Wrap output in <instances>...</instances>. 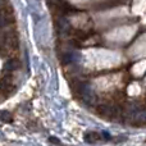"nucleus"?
<instances>
[{
  "instance_id": "1",
  "label": "nucleus",
  "mask_w": 146,
  "mask_h": 146,
  "mask_svg": "<svg viewBox=\"0 0 146 146\" xmlns=\"http://www.w3.org/2000/svg\"><path fill=\"white\" fill-rule=\"evenodd\" d=\"M98 113L100 115L105 117V118H115V117L122 115V108L117 105H109V104H104V105H99Z\"/></svg>"
},
{
  "instance_id": "2",
  "label": "nucleus",
  "mask_w": 146,
  "mask_h": 146,
  "mask_svg": "<svg viewBox=\"0 0 146 146\" xmlns=\"http://www.w3.org/2000/svg\"><path fill=\"white\" fill-rule=\"evenodd\" d=\"M9 14L4 12V9H0V28L7 27L8 23H9Z\"/></svg>"
},
{
  "instance_id": "3",
  "label": "nucleus",
  "mask_w": 146,
  "mask_h": 146,
  "mask_svg": "<svg viewBox=\"0 0 146 146\" xmlns=\"http://www.w3.org/2000/svg\"><path fill=\"white\" fill-rule=\"evenodd\" d=\"M99 139H100V135L96 133V132H87V133L85 135V140L87 142H90V144H92V142H96Z\"/></svg>"
},
{
  "instance_id": "4",
  "label": "nucleus",
  "mask_w": 146,
  "mask_h": 146,
  "mask_svg": "<svg viewBox=\"0 0 146 146\" xmlns=\"http://www.w3.org/2000/svg\"><path fill=\"white\" fill-rule=\"evenodd\" d=\"M0 121L5 122V123H9L12 122V114L7 110H0Z\"/></svg>"
},
{
  "instance_id": "5",
  "label": "nucleus",
  "mask_w": 146,
  "mask_h": 146,
  "mask_svg": "<svg viewBox=\"0 0 146 146\" xmlns=\"http://www.w3.org/2000/svg\"><path fill=\"white\" fill-rule=\"evenodd\" d=\"M17 68H18V62L15 60V59H10V60H8L7 64H5V69H7V71H15Z\"/></svg>"
},
{
  "instance_id": "6",
  "label": "nucleus",
  "mask_w": 146,
  "mask_h": 146,
  "mask_svg": "<svg viewBox=\"0 0 146 146\" xmlns=\"http://www.w3.org/2000/svg\"><path fill=\"white\" fill-rule=\"evenodd\" d=\"M50 141L54 142V144H60V141H59V140H55V139H53V137H50Z\"/></svg>"
}]
</instances>
